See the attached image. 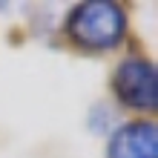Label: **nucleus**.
<instances>
[{
    "instance_id": "nucleus-1",
    "label": "nucleus",
    "mask_w": 158,
    "mask_h": 158,
    "mask_svg": "<svg viewBox=\"0 0 158 158\" xmlns=\"http://www.w3.org/2000/svg\"><path fill=\"white\" fill-rule=\"evenodd\" d=\"M129 32L127 9L112 0H83L72 6L63 23V38L83 55H104L124 46Z\"/></svg>"
},
{
    "instance_id": "nucleus-2",
    "label": "nucleus",
    "mask_w": 158,
    "mask_h": 158,
    "mask_svg": "<svg viewBox=\"0 0 158 158\" xmlns=\"http://www.w3.org/2000/svg\"><path fill=\"white\" fill-rule=\"evenodd\" d=\"M112 95L121 109H129L138 118H147L158 106V72L147 55H127L112 72Z\"/></svg>"
},
{
    "instance_id": "nucleus-3",
    "label": "nucleus",
    "mask_w": 158,
    "mask_h": 158,
    "mask_svg": "<svg viewBox=\"0 0 158 158\" xmlns=\"http://www.w3.org/2000/svg\"><path fill=\"white\" fill-rule=\"evenodd\" d=\"M106 158H158V124L129 118L106 135Z\"/></svg>"
},
{
    "instance_id": "nucleus-4",
    "label": "nucleus",
    "mask_w": 158,
    "mask_h": 158,
    "mask_svg": "<svg viewBox=\"0 0 158 158\" xmlns=\"http://www.w3.org/2000/svg\"><path fill=\"white\" fill-rule=\"evenodd\" d=\"M86 127H89V132H92V135H109V132L118 127V124H115V112L104 104V101H98V104L89 109Z\"/></svg>"
}]
</instances>
